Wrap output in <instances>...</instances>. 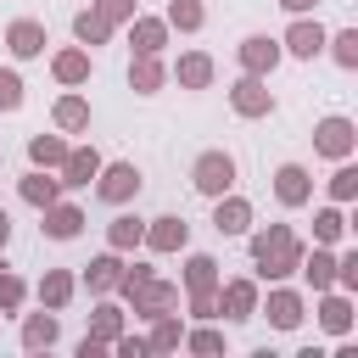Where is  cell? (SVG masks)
Segmentation results:
<instances>
[{"label":"cell","instance_id":"6da1fadb","mask_svg":"<svg viewBox=\"0 0 358 358\" xmlns=\"http://www.w3.org/2000/svg\"><path fill=\"white\" fill-rule=\"evenodd\" d=\"M229 179H235V162H229V157H201V162H196V185H201V190H224Z\"/></svg>","mask_w":358,"mask_h":358},{"label":"cell","instance_id":"7a4b0ae2","mask_svg":"<svg viewBox=\"0 0 358 358\" xmlns=\"http://www.w3.org/2000/svg\"><path fill=\"white\" fill-rule=\"evenodd\" d=\"M319 145H324L330 157H341V151L352 145V129H347L341 117H330V123H319Z\"/></svg>","mask_w":358,"mask_h":358},{"label":"cell","instance_id":"3957f363","mask_svg":"<svg viewBox=\"0 0 358 358\" xmlns=\"http://www.w3.org/2000/svg\"><path fill=\"white\" fill-rule=\"evenodd\" d=\"M129 190H140V173H134V168H112L106 185H101V196H112V201H123Z\"/></svg>","mask_w":358,"mask_h":358},{"label":"cell","instance_id":"277c9868","mask_svg":"<svg viewBox=\"0 0 358 358\" xmlns=\"http://www.w3.org/2000/svg\"><path fill=\"white\" fill-rule=\"evenodd\" d=\"M39 39H45V34H39L34 22H17V28H11V50H17V56H34Z\"/></svg>","mask_w":358,"mask_h":358},{"label":"cell","instance_id":"5b68a950","mask_svg":"<svg viewBox=\"0 0 358 358\" xmlns=\"http://www.w3.org/2000/svg\"><path fill=\"white\" fill-rule=\"evenodd\" d=\"M319 45H324V34H319V28H308V22H302V28H291V50H296V56H313Z\"/></svg>","mask_w":358,"mask_h":358},{"label":"cell","instance_id":"8992f818","mask_svg":"<svg viewBox=\"0 0 358 358\" xmlns=\"http://www.w3.org/2000/svg\"><path fill=\"white\" fill-rule=\"evenodd\" d=\"M274 62V45L268 39H246V67H268Z\"/></svg>","mask_w":358,"mask_h":358},{"label":"cell","instance_id":"52a82bcc","mask_svg":"<svg viewBox=\"0 0 358 358\" xmlns=\"http://www.w3.org/2000/svg\"><path fill=\"white\" fill-rule=\"evenodd\" d=\"M302 190H308V185H302V168H285V173H280V196H285V201H302Z\"/></svg>","mask_w":358,"mask_h":358},{"label":"cell","instance_id":"ba28073f","mask_svg":"<svg viewBox=\"0 0 358 358\" xmlns=\"http://www.w3.org/2000/svg\"><path fill=\"white\" fill-rule=\"evenodd\" d=\"M73 229H78V213H73V207H56V213H50V235H62V241H67Z\"/></svg>","mask_w":358,"mask_h":358},{"label":"cell","instance_id":"9c48e42d","mask_svg":"<svg viewBox=\"0 0 358 358\" xmlns=\"http://www.w3.org/2000/svg\"><path fill=\"white\" fill-rule=\"evenodd\" d=\"M67 173H73V185H90L84 173H95V157H84V151H78V157L67 162Z\"/></svg>","mask_w":358,"mask_h":358},{"label":"cell","instance_id":"30bf717a","mask_svg":"<svg viewBox=\"0 0 358 358\" xmlns=\"http://www.w3.org/2000/svg\"><path fill=\"white\" fill-rule=\"evenodd\" d=\"M106 34V17H78V39H101Z\"/></svg>","mask_w":358,"mask_h":358},{"label":"cell","instance_id":"8fae6325","mask_svg":"<svg viewBox=\"0 0 358 358\" xmlns=\"http://www.w3.org/2000/svg\"><path fill=\"white\" fill-rule=\"evenodd\" d=\"M179 73H185V84H207V62H201V56H190Z\"/></svg>","mask_w":358,"mask_h":358},{"label":"cell","instance_id":"7c38bea8","mask_svg":"<svg viewBox=\"0 0 358 358\" xmlns=\"http://www.w3.org/2000/svg\"><path fill=\"white\" fill-rule=\"evenodd\" d=\"M235 101H241V112H263V95H257V84H241V95H235Z\"/></svg>","mask_w":358,"mask_h":358},{"label":"cell","instance_id":"4fadbf2b","mask_svg":"<svg viewBox=\"0 0 358 358\" xmlns=\"http://www.w3.org/2000/svg\"><path fill=\"white\" fill-rule=\"evenodd\" d=\"M22 190H28V201H50V196H56V185H50V179H28Z\"/></svg>","mask_w":358,"mask_h":358},{"label":"cell","instance_id":"5bb4252c","mask_svg":"<svg viewBox=\"0 0 358 358\" xmlns=\"http://www.w3.org/2000/svg\"><path fill=\"white\" fill-rule=\"evenodd\" d=\"M179 235H185V224H179V218H162V229H157V246H173Z\"/></svg>","mask_w":358,"mask_h":358},{"label":"cell","instance_id":"9a60e30c","mask_svg":"<svg viewBox=\"0 0 358 358\" xmlns=\"http://www.w3.org/2000/svg\"><path fill=\"white\" fill-rule=\"evenodd\" d=\"M274 324H296V302L291 296H274Z\"/></svg>","mask_w":358,"mask_h":358},{"label":"cell","instance_id":"2e32d148","mask_svg":"<svg viewBox=\"0 0 358 358\" xmlns=\"http://www.w3.org/2000/svg\"><path fill=\"white\" fill-rule=\"evenodd\" d=\"M50 336H56L50 319H34V324H28V347H39V341H50Z\"/></svg>","mask_w":358,"mask_h":358},{"label":"cell","instance_id":"e0dca14e","mask_svg":"<svg viewBox=\"0 0 358 358\" xmlns=\"http://www.w3.org/2000/svg\"><path fill=\"white\" fill-rule=\"evenodd\" d=\"M22 101V90H17V78L11 73H0V106H17Z\"/></svg>","mask_w":358,"mask_h":358},{"label":"cell","instance_id":"ac0fdd59","mask_svg":"<svg viewBox=\"0 0 358 358\" xmlns=\"http://www.w3.org/2000/svg\"><path fill=\"white\" fill-rule=\"evenodd\" d=\"M336 45H341V50H336V56H341V62H347V67H352V62H358V34H341V39H336Z\"/></svg>","mask_w":358,"mask_h":358},{"label":"cell","instance_id":"d6986e66","mask_svg":"<svg viewBox=\"0 0 358 358\" xmlns=\"http://www.w3.org/2000/svg\"><path fill=\"white\" fill-rule=\"evenodd\" d=\"M56 73H62V78H84V56H62Z\"/></svg>","mask_w":358,"mask_h":358},{"label":"cell","instance_id":"ffe728a7","mask_svg":"<svg viewBox=\"0 0 358 358\" xmlns=\"http://www.w3.org/2000/svg\"><path fill=\"white\" fill-rule=\"evenodd\" d=\"M56 117H62L67 129H78V123H84V106H78V101H62V112H56Z\"/></svg>","mask_w":358,"mask_h":358},{"label":"cell","instance_id":"44dd1931","mask_svg":"<svg viewBox=\"0 0 358 358\" xmlns=\"http://www.w3.org/2000/svg\"><path fill=\"white\" fill-rule=\"evenodd\" d=\"M34 157H39V162H62V145H56V140H34Z\"/></svg>","mask_w":358,"mask_h":358},{"label":"cell","instance_id":"7402d4cb","mask_svg":"<svg viewBox=\"0 0 358 358\" xmlns=\"http://www.w3.org/2000/svg\"><path fill=\"white\" fill-rule=\"evenodd\" d=\"M173 22H185V28H196V22H201V11H196V6L185 0V6H173Z\"/></svg>","mask_w":358,"mask_h":358},{"label":"cell","instance_id":"603a6c76","mask_svg":"<svg viewBox=\"0 0 358 358\" xmlns=\"http://www.w3.org/2000/svg\"><path fill=\"white\" fill-rule=\"evenodd\" d=\"M134 235H140V229H134V218H117V229H112V241H117V246H129Z\"/></svg>","mask_w":358,"mask_h":358},{"label":"cell","instance_id":"cb8c5ba5","mask_svg":"<svg viewBox=\"0 0 358 358\" xmlns=\"http://www.w3.org/2000/svg\"><path fill=\"white\" fill-rule=\"evenodd\" d=\"M157 39H162V28H157V22H140V50H151Z\"/></svg>","mask_w":358,"mask_h":358},{"label":"cell","instance_id":"d4e9b609","mask_svg":"<svg viewBox=\"0 0 358 358\" xmlns=\"http://www.w3.org/2000/svg\"><path fill=\"white\" fill-rule=\"evenodd\" d=\"M101 11H106V17H123V11H129V0H101Z\"/></svg>","mask_w":358,"mask_h":358},{"label":"cell","instance_id":"484cf974","mask_svg":"<svg viewBox=\"0 0 358 358\" xmlns=\"http://www.w3.org/2000/svg\"><path fill=\"white\" fill-rule=\"evenodd\" d=\"M285 6H291V11H302V6H313V0H285Z\"/></svg>","mask_w":358,"mask_h":358},{"label":"cell","instance_id":"4316f807","mask_svg":"<svg viewBox=\"0 0 358 358\" xmlns=\"http://www.w3.org/2000/svg\"><path fill=\"white\" fill-rule=\"evenodd\" d=\"M0 241H6V213H0Z\"/></svg>","mask_w":358,"mask_h":358}]
</instances>
